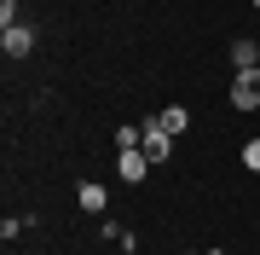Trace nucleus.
<instances>
[{
  "instance_id": "10",
  "label": "nucleus",
  "mask_w": 260,
  "mask_h": 255,
  "mask_svg": "<svg viewBox=\"0 0 260 255\" xmlns=\"http://www.w3.org/2000/svg\"><path fill=\"white\" fill-rule=\"evenodd\" d=\"M203 255H225V249H203Z\"/></svg>"
},
{
  "instance_id": "6",
  "label": "nucleus",
  "mask_w": 260,
  "mask_h": 255,
  "mask_svg": "<svg viewBox=\"0 0 260 255\" xmlns=\"http://www.w3.org/2000/svg\"><path fill=\"white\" fill-rule=\"evenodd\" d=\"M156 128H162V133H174V139H179V133L191 128V110H185V104H168V110L156 116Z\"/></svg>"
},
{
  "instance_id": "3",
  "label": "nucleus",
  "mask_w": 260,
  "mask_h": 255,
  "mask_svg": "<svg viewBox=\"0 0 260 255\" xmlns=\"http://www.w3.org/2000/svg\"><path fill=\"white\" fill-rule=\"evenodd\" d=\"M29 47H35V35H29L23 23H12V29H0V52H6V58H29Z\"/></svg>"
},
{
  "instance_id": "8",
  "label": "nucleus",
  "mask_w": 260,
  "mask_h": 255,
  "mask_svg": "<svg viewBox=\"0 0 260 255\" xmlns=\"http://www.w3.org/2000/svg\"><path fill=\"white\" fill-rule=\"evenodd\" d=\"M243 168H254V174H260V139H249V145H243Z\"/></svg>"
},
{
  "instance_id": "1",
  "label": "nucleus",
  "mask_w": 260,
  "mask_h": 255,
  "mask_svg": "<svg viewBox=\"0 0 260 255\" xmlns=\"http://www.w3.org/2000/svg\"><path fill=\"white\" fill-rule=\"evenodd\" d=\"M232 104H237V110H260V70H237V81H232Z\"/></svg>"
},
{
  "instance_id": "7",
  "label": "nucleus",
  "mask_w": 260,
  "mask_h": 255,
  "mask_svg": "<svg viewBox=\"0 0 260 255\" xmlns=\"http://www.w3.org/2000/svg\"><path fill=\"white\" fill-rule=\"evenodd\" d=\"M232 64H237V70H260V47H254L249 35H237V41H232Z\"/></svg>"
},
{
  "instance_id": "2",
  "label": "nucleus",
  "mask_w": 260,
  "mask_h": 255,
  "mask_svg": "<svg viewBox=\"0 0 260 255\" xmlns=\"http://www.w3.org/2000/svg\"><path fill=\"white\" fill-rule=\"evenodd\" d=\"M139 151L150 162H168V157H174V133H162L156 122H145V145H139Z\"/></svg>"
},
{
  "instance_id": "4",
  "label": "nucleus",
  "mask_w": 260,
  "mask_h": 255,
  "mask_svg": "<svg viewBox=\"0 0 260 255\" xmlns=\"http://www.w3.org/2000/svg\"><path fill=\"white\" fill-rule=\"evenodd\" d=\"M116 174L127 180V186H139V180L150 174V157H145V151H121V157H116Z\"/></svg>"
},
{
  "instance_id": "5",
  "label": "nucleus",
  "mask_w": 260,
  "mask_h": 255,
  "mask_svg": "<svg viewBox=\"0 0 260 255\" xmlns=\"http://www.w3.org/2000/svg\"><path fill=\"white\" fill-rule=\"evenodd\" d=\"M75 203H81V209H87V215H104V209H110V191H104V186H99V180H87V186H81V191H75Z\"/></svg>"
},
{
  "instance_id": "9",
  "label": "nucleus",
  "mask_w": 260,
  "mask_h": 255,
  "mask_svg": "<svg viewBox=\"0 0 260 255\" xmlns=\"http://www.w3.org/2000/svg\"><path fill=\"white\" fill-rule=\"evenodd\" d=\"M0 23H6V29L18 23V0H0Z\"/></svg>"
},
{
  "instance_id": "11",
  "label": "nucleus",
  "mask_w": 260,
  "mask_h": 255,
  "mask_svg": "<svg viewBox=\"0 0 260 255\" xmlns=\"http://www.w3.org/2000/svg\"><path fill=\"white\" fill-rule=\"evenodd\" d=\"M254 12H260V0H254Z\"/></svg>"
}]
</instances>
